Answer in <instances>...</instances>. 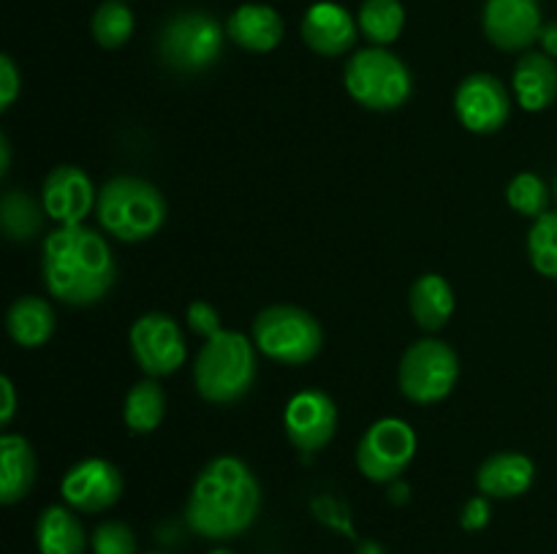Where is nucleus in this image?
<instances>
[{"mask_svg":"<svg viewBox=\"0 0 557 554\" xmlns=\"http://www.w3.org/2000/svg\"><path fill=\"white\" fill-rule=\"evenodd\" d=\"M92 554H136V536L125 521L109 519L92 530Z\"/></svg>","mask_w":557,"mask_h":554,"instance_id":"nucleus-30","label":"nucleus"},{"mask_svg":"<svg viewBox=\"0 0 557 554\" xmlns=\"http://www.w3.org/2000/svg\"><path fill=\"white\" fill-rule=\"evenodd\" d=\"M0 158H3V161H0V174H9V166H11V147H9V139H5V136H0Z\"/></svg>","mask_w":557,"mask_h":554,"instance_id":"nucleus-36","label":"nucleus"},{"mask_svg":"<svg viewBox=\"0 0 557 554\" xmlns=\"http://www.w3.org/2000/svg\"><path fill=\"white\" fill-rule=\"evenodd\" d=\"M460 378V356L455 348L435 337L417 340L400 358V391L417 405L446 400Z\"/></svg>","mask_w":557,"mask_h":554,"instance_id":"nucleus-8","label":"nucleus"},{"mask_svg":"<svg viewBox=\"0 0 557 554\" xmlns=\"http://www.w3.org/2000/svg\"><path fill=\"white\" fill-rule=\"evenodd\" d=\"M131 353L147 378H163L177 373L188 358L183 329L166 313H145L131 326Z\"/></svg>","mask_w":557,"mask_h":554,"instance_id":"nucleus-10","label":"nucleus"},{"mask_svg":"<svg viewBox=\"0 0 557 554\" xmlns=\"http://www.w3.org/2000/svg\"><path fill=\"white\" fill-rule=\"evenodd\" d=\"M147 554H166V552H147Z\"/></svg>","mask_w":557,"mask_h":554,"instance_id":"nucleus-39","label":"nucleus"},{"mask_svg":"<svg viewBox=\"0 0 557 554\" xmlns=\"http://www.w3.org/2000/svg\"><path fill=\"white\" fill-rule=\"evenodd\" d=\"M98 223L120 242H145L166 223V199L141 177H112L96 201Z\"/></svg>","mask_w":557,"mask_h":554,"instance_id":"nucleus-4","label":"nucleus"},{"mask_svg":"<svg viewBox=\"0 0 557 554\" xmlns=\"http://www.w3.org/2000/svg\"><path fill=\"white\" fill-rule=\"evenodd\" d=\"M259 348L239 331L221 329L207 337L194 364L199 394L215 405H232L250 394L259 375Z\"/></svg>","mask_w":557,"mask_h":554,"instance_id":"nucleus-3","label":"nucleus"},{"mask_svg":"<svg viewBox=\"0 0 557 554\" xmlns=\"http://www.w3.org/2000/svg\"><path fill=\"white\" fill-rule=\"evenodd\" d=\"M417 456V432L403 418H381L357 445V467L375 483H389L406 473Z\"/></svg>","mask_w":557,"mask_h":554,"instance_id":"nucleus-9","label":"nucleus"},{"mask_svg":"<svg viewBox=\"0 0 557 554\" xmlns=\"http://www.w3.org/2000/svg\"><path fill=\"white\" fill-rule=\"evenodd\" d=\"M553 190H555V199H557V179H555V188Z\"/></svg>","mask_w":557,"mask_h":554,"instance_id":"nucleus-38","label":"nucleus"},{"mask_svg":"<svg viewBox=\"0 0 557 554\" xmlns=\"http://www.w3.org/2000/svg\"><path fill=\"white\" fill-rule=\"evenodd\" d=\"M283 427H286L288 440L297 445L299 451H315L324 449L337 432V407L332 396L321 389H305L294 394L286 405V416H283Z\"/></svg>","mask_w":557,"mask_h":554,"instance_id":"nucleus-13","label":"nucleus"},{"mask_svg":"<svg viewBox=\"0 0 557 554\" xmlns=\"http://www.w3.org/2000/svg\"><path fill=\"white\" fill-rule=\"evenodd\" d=\"M359 25L348 9L332 0H321L308 9L302 16V38L315 54L324 58H341L357 43Z\"/></svg>","mask_w":557,"mask_h":554,"instance_id":"nucleus-16","label":"nucleus"},{"mask_svg":"<svg viewBox=\"0 0 557 554\" xmlns=\"http://www.w3.org/2000/svg\"><path fill=\"white\" fill-rule=\"evenodd\" d=\"M38 554H85L87 532L71 505H49L36 521Z\"/></svg>","mask_w":557,"mask_h":554,"instance_id":"nucleus-21","label":"nucleus"},{"mask_svg":"<svg viewBox=\"0 0 557 554\" xmlns=\"http://www.w3.org/2000/svg\"><path fill=\"white\" fill-rule=\"evenodd\" d=\"M210 554H234V552H232V549H212Z\"/></svg>","mask_w":557,"mask_h":554,"instance_id":"nucleus-37","label":"nucleus"},{"mask_svg":"<svg viewBox=\"0 0 557 554\" xmlns=\"http://www.w3.org/2000/svg\"><path fill=\"white\" fill-rule=\"evenodd\" d=\"M506 201H509V206L515 212L536 221L544 212H549V188L539 174L522 172L517 174L509 182V188H506Z\"/></svg>","mask_w":557,"mask_h":554,"instance_id":"nucleus-29","label":"nucleus"},{"mask_svg":"<svg viewBox=\"0 0 557 554\" xmlns=\"http://www.w3.org/2000/svg\"><path fill=\"white\" fill-rule=\"evenodd\" d=\"M346 90L370 112L400 109L413 92V76L395 52L384 47L359 49L346 63Z\"/></svg>","mask_w":557,"mask_h":554,"instance_id":"nucleus-5","label":"nucleus"},{"mask_svg":"<svg viewBox=\"0 0 557 554\" xmlns=\"http://www.w3.org/2000/svg\"><path fill=\"white\" fill-rule=\"evenodd\" d=\"M163 413H166V394L156 383V378H145L131 386L123 405V421L131 432H156L163 421Z\"/></svg>","mask_w":557,"mask_h":554,"instance_id":"nucleus-24","label":"nucleus"},{"mask_svg":"<svg viewBox=\"0 0 557 554\" xmlns=\"http://www.w3.org/2000/svg\"><path fill=\"white\" fill-rule=\"evenodd\" d=\"M188 326L207 340V337L221 331V313L205 299H196V302L188 304Z\"/></svg>","mask_w":557,"mask_h":554,"instance_id":"nucleus-31","label":"nucleus"},{"mask_svg":"<svg viewBox=\"0 0 557 554\" xmlns=\"http://www.w3.org/2000/svg\"><path fill=\"white\" fill-rule=\"evenodd\" d=\"M357 25L373 47H386L400 38L406 27V9L400 0H364Z\"/></svg>","mask_w":557,"mask_h":554,"instance_id":"nucleus-26","label":"nucleus"},{"mask_svg":"<svg viewBox=\"0 0 557 554\" xmlns=\"http://www.w3.org/2000/svg\"><path fill=\"white\" fill-rule=\"evenodd\" d=\"M455 112L471 134H495L511 114V96L493 74L466 76L455 92Z\"/></svg>","mask_w":557,"mask_h":554,"instance_id":"nucleus-11","label":"nucleus"},{"mask_svg":"<svg viewBox=\"0 0 557 554\" xmlns=\"http://www.w3.org/2000/svg\"><path fill=\"white\" fill-rule=\"evenodd\" d=\"M528 255L539 275L557 280V212H544L528 231Z\"/></svg>","mask_w":557,"mask_h":554,"instance_id":"nucleus-28","label":"nucleus"},{"mask_svg":"<svg viewBox=\"0 0 557 554\" xmlns=\"http://www.w3.org/2000/svg\"><path fill=\"white\" fill-rule=\"evenodd\" d=\"M163 65L180 74H199L212 68L223 54V27L207 11H180L169 16L158 36Z\"/></svg>","mask_w":557,"mask_h":554,"instance_id":"nucleus-7","label":"nucleus"},{"mask_svg":"<svg viewBox=\"0 0 557 554\" xmlns=\"http://www.w3.org/2000/svg\"><path fill=\"white\" fill-rule=\"evenodd\" d=\"M536 478V465L520 451H500L487 456L476 470V487L484 498L511 500L525 494Z\"/></svg>","mask_w":557,"mask_h":554,"instance_id":"nucleus-17","label":"nucleus"},{"mask_svg":"<svg viewBox=\"0 0 557 554\" xmlns=\"http://www.w3.org/2000/svg\"><path fill=\"white\" fill-rule=\"evenodd\" d=\"M253 342L267 358L288 367L313 362L324 348V329L308 310L275 304L256 315Z\"/></svg>","mask_w":557,"mask_h":554,"instance_id":"nucleus-6","label":"nucleus"},{"mask_svg":"<svg viewBox=\"0 0 557 554\" xmlns=\"http://www.w3.org/2000/svg\"><path fill=\"white\" fill-rule=\"evenodd\" d=\"M455 288L444 275L428 272L411 286V315L424 331L444 329L455 315Z\"/></svg>","mask_w":557,"mask_h":554,"instance_id":"nucleus-22","label":"nucleus"},{"mask_svg":"<svg viewBox=\"0 0 557 554\" xmlns=\"http://www.w3.org/2000/svg\"><path fill=\"white\" fill-rule=\"evenodd\" d=\"M41 275L47 291L69 307H90L117 280L107 239L87 226H58L44 239Z\"/></svg>","mask_w":557,"mask_h":554,"instance_id":"nucleus-2","label":"nucleus"},{"mask_svg":"<svg viewBox=\"0 0 557 554\" xmlns=\"http://www.w3.org/2000/svg\"><path fill=\"white\" fill-rule=\"evenodd\" d=\"M96 201V188L79 166H54L44 179L41 204L60 226H82Z\"/></svg>","mask_w":557,"mask_h":554,"instance_id":"nucleus-15","label":"nucleus"},{"mask_svg":"<svg viewBox=\"0 0 557 554\" xmlns=\"http://www.w3.org/2000/svg\"><path fill=\"white\" fill-rule=\"evenodd\" d=\"M261 511V483L237 456H215L194 481L185 521L207 541H232L250 530Z\"/></svg>","mask_w":557,"mask_h":554,"instance_id":"nucleus-1","label":"nucleus"},{"mask_svg":"<svg viewBox=\"0 0 557 554\" xmlns=\"http://www.w3.org/2000/svg\"><path fill=\"white\" fill-rule=\"evenodd\" d=\"M482 25L493 47L522 52L542 36V5L539 0H487Z\"/></svg>","mask_w":557,"mask_h":554,"instance_id":"nucleus-14","label":"nucleus"},{"mask_svg":"<svg viewBox=\"0 0 557 554\" xmlns=\"http://www.w3.org/2000/svg\"><path fill=\"white\" fill-rule=\"evenodd\" d=\"M123 473L117 465L101 456H90L82 459L65 473L60 481V494H63L65 505L82 514H101L109 511L123 494Z\"/></svg>","mask_w":557,"mask_h":554,"instance_id":"nucleus-12","label":"nucleus"},{"mask_svg":"<svg viewBox=\"0 0 557 554\" xmlns=\"http://www.w3.org/2000/svg\"><path fill=\"white\" fill-rule=\"evenodd\" d=\"M511 87L525 112H544L557 101V63L544 52H525L517 60Z\"/></svg>","mask_w":557,"mask_h":554,"instance_id":"nucleus-19","label":"nucleus"},{"mask_svg":"<svg viewBox=\"0 0 557 554\" xmlns=\"http://www.w3.org/2000/svg\"><path fill=\"white\" fill-rule=\"evenodd\" d=\"M38 459L22 435L5 432L0 438V503L14 505L30 494L36 483Z\"/></svg>","mask_w":557,"mask_h":554,"instance_id":"nucleus-20","label":"nucleus"},{"mask_svg":"<svg viewBox=\"0 0 557 554\" xmlns=\"http://www.w3.org/2000/svg\"><path fill=\"white\" fill-rule=\"evenodd\" d=\"M134 11L125 0H103L92 14V36L103 49H117L134 36Z\"/></svg>","mask_w":557,"mask_h":554,"instance_id":"nucleus-27","label":"nucleus"},{"mask_svg":"<svg viewBox=\"0 0 557 554\" xmlns=\"http://www.w3.org/2000/svg\"><path fill=\"white\" fill-rule=\"evenodd\" d=\"M9 337L22 348H41L54 331V310L41 297H20L5 313Z\"/></svg>","mask_w":557,"mask_h":554,"instance_id":"nucleus-23","label":"nucleus"},{"mask_svg":"<svg viewBox=\"0 0 557 554\" xmlns=\"http://www.w3.org/2000/svg\"><path fill=\"white\" fill-rule=\"evenodd\" d=\"M0 389H3V407H0V424L9 427L11 418L16 413V389L11 383V378H0Z\"/></svg>","mask_w":557,"mask_h":554,"instance_id":"nucleus-34","label":"nucleus"},{"mask_svg":"<svg viewBox=\"0 0 557 554\" xmlns=\"http://www.w3.org/2000/svg\"><path fill=\"white\" fill-rule=\"evenodd\" d=\"M283 16L267 3H245L237 11H232L226 22V36L245 52L264 54L277 49L283 41Z\"/></svg>","mask_w":557,"mask_h":554,"instance_id":"nucleus-18","label":"nucleus"},{"mask_svg":"<svg viewBox=\"0 0 557 554\" xmlns=\"http://www.w3.org/2000/svg\"><path fill=\"white\" fill-rule=\"evenodd\" d=\"M22 90V76L14 60L9 54H0V109L9 112Z\"/></svg>","mask_w":557,"mask_h":554,"instance_id":"nucleus-32","label":"nucleus"},{"mask_svg":"<svg viewBox=\"0 0 557 554\" xmlns=\"http://www.w3.org/2000/svg\"><path fill=\"white\" fill-rule=\"evenodd\" d=\"M490 516H493V508H490V498H484V494H479V498H471L466 503V508H462V527H466L468 532H479L484 530V527L490 525Z\"/></svg>","mask_w":557,"mask_h":554,"instance_id":"nucleus-33","label":"nucleus"},{"mask_svg":"<svg viewBox=\"0 0 557 554\" xmlns=\"http://www.w3.org/2000/svg\"><path fill=\"white\" fill-rule=\"evenodd\" d=\"M539 43H542L544 54L549 58H557V22H544L542 27V36H539Z\"/></svg>","mask_w":557,"mask_h":554,"instance_id":"nucleus-35","label":"nucleus"},{"mask_svg":"<svg viewBox=\"0 0 557 554\" xmlns=\"http://www.w3.org/2000/svg\"><path fill=\"white\" fill-rule=\"evenodd\" d=\"M44 204H38L25 190H5L0 199V223L11 242H30L41 234Z\"/></svg>","mask_w":557,"mask_h":554,"instance_id":"nucleus-25","label":"nucleus"}]
</instances>
